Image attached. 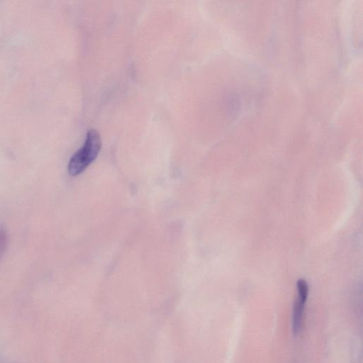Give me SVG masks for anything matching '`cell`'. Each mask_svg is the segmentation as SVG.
<instances>
[{"instance_id": "obj_1", "label": "cell", "mask_w": 363, "mask_h": 363, "mask_svg": "<svg viewBox=\"0 0 363 363\" xmlns=\"http://www.w3.org/2000/svg\"><path fill=\"white\" fill-rule=\"evenodd\" d=\"M101 138L99 133L94 129L86 133L83 146L70 158L68 163V172L72 176H77L83 172L96 158L101 149Z\"/></svg>"}, {"instance_id": "obj_2", "label": "cell", "mask_w": 363, "mask_h": 363, "mask_svg": "<svg viewBox=\"0 0 363 363\" xmlns=\"http://www.w3.org/2000/svg\"><path fill=\"white\" fill-rule=\"evenodd\" d=\"M306 300L298 296L296 298L292 313V330L294 335H297L302 327L304 305Z\"/></svg>"}]
</instances>
